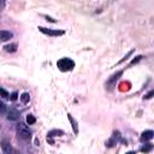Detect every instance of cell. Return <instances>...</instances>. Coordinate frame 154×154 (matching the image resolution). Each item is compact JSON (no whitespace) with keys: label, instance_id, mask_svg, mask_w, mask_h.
I'll use <instances>...</instances> for the list:
<instances>
[{"label":"cell","instance_id":"cell-1","mask_svg":"<svg viewBox=\"0 0 154 154\" xmlns=\"http://www.w3.org/2000/svg\"><path fill=\"white\" fill-rule=\"evenodd\" d=\"M57 66L60 71L66 72V71H71L75 68V61L71 60L70 58H61L57 61Z\"/></svg>","mask_w":154,"mask_h":154},{"label":"cell","instance_id":"cell-2","mask_svg":"<svg viewBox=\"0 0 154 154\" xmlns=\"http://www.w3.org/2000/svg\"><path fill=\"white\" fill-rule=\"evenodd\" d=\"M16 130H17V134L20 139H23V140L32 139V131L29 130V128L24 124V123H18L17 127H16Z\"/></svg>","mask_w":154,"mask_h":154},{"label":"cell","instance_id":"cell-3","mask_svg":"<svg viewBox=\"0 0 154 154\" xmlns=\"http://www.w3.org/2000/svg\"><path fill=\"white\" fill-rule=\"evenodd\" d=\"M123 75V71L120 70V71H117L116 74H113L108 79H107V82H106V89L107 90H112L115 87H116V83H117V81L120 78V76Z\"/></svg>","mask_w":154,"mask_h":154},{"label":"cell","instance_id":"cell-4","mask_svg":"<svg viewBox=\"0 0 154 154\" xmlns=\"http://www.w3.org/2000/svg\"><path fill=\"white\" fill-rule=\"evenodd\" d=\"M39 30L41 33H44L46 35L49 36H60V35H64V30H57V29H47L44 27H39Z\"/></svg>","mask_w":154,"mask_h":154},{"label":"cell","instance_id":"cell-5","mask_svg":"<svg viewBox=\"0 0 154 154\" xmlns=\"http://www.w3.org/2000/svg\"><path fill=\"white\" fill-rule=\"evenodd\" d=\"M1 147H3V152H4V154H18L17 153V150L10 145L8 142H3L1 143Z\"/></svg>","mask_w":154,"mask_h":154},{"label":"cell","instance_id":"cell-6","mask_svg":"<svg viewBox=\"0 0 154 154\" xmlns=\"http://www.w3.org/2000/svg\"><path fill=\"white\" fill-rule=\"evenodd\" d=\"M19 112L15 108H10L8 112H7V119L8 120H11V122H16L19 119Z\"/></svg>","mask_w":154,"mask_h":154},{"label":"cell","instance_id":"cell-7","mask_svg":"<svg viewBox=\"0 0 154 154\" xmlns=\"http://www.w3.org/2000/svg\"><path fill=\"white\" fill-rule=\"evenodd\" d=\"M153 136H154V132H153L152 130H146V131H143L142 134H141V137H140V139H141L142 142H146V141L152 140Z\"/></svg>","mask_w":154,"mask_h":154},{"label":"cell","instance_id":"cell-8","mask_svg":"<svg viewBox=\"0 0 154 154\" xmlns=\"http://www.w3.org/2000/svg\"><path fill=\"white\" fill-rule=\"evenodd\" d=\"M13 36V34L11 32H7V30H0V41L4 42V41H7Z\"/></svg>","mask_w":154,"mask_h":154},{"label":"cell","instance_id":"cell-9","mask_svg":"<svg viewBox=\"0 0 154 154\" xmlns=\"http://www.w3.org/2000/svg\"><path fill=\"white\" fill-rule=\"evenodd\" d=\"M68 118H69V120L71 123V127H72V129H74V132H75V134H78V124H77V122L74 119V117L71 116L70 113H68Z\"/></svg>","mask_w":154,"mask_h":154},{"label":"cell","instance_id":"cell-10","mask_svg":"<svg viewBox=\"0 0 154 154\" xmlns=\"http://www.w3.org/2000/svg\"><path fill=\"white\" fill-rule=\"evenodd\" d=\"M63 135H64V131H63V130H57V129H54V130H51V131H48L47 137L53 139L54 136H63Z\"/></svg>","mask_w":154,"mask_h":154},{"label":"cell","instance_id":"cell-11","mask_svg":"<svg viewBox=\"0 0 154 154\" xmlns=\"http://www.w3.org/2000/svg\"><path fill=\"white\" fill-rule=\"evenodd\" d=\"M4 49L8 53H15L17 51V45L16 44H10V45H6L4 46Z\"/></svg>","mask_w":154,"mask_h":154},{"label":"cell","instance_id":"cell-12","mask_svg":"<svg viewBox=\"0 0 154 154\" xmlns=\"http://www.w3.org/2000/svg\"><path fill=\"white\" fill-rule=\"evenodd\" d=\"M153 149V145H152V143H146V145H143L141 148H140V150L142 152V153H149L150 150Z\"/></svg>","mask_w":154,"mask_h":154},{"label":"cell","instance_id":"cell-13","mask_svg":"<svg viewBox=\"0 0 154 154\" xmlns=\"http://www.w3.org/2000/svg\"><path fill=\"white\" fill-rule=\"evenodd\" d=\"M29 100H30L29 93H23L22 95H20V101H22L23 104H27V102H29Z\"/></svg>","mask_w":154,"mask_h":154},{"label":"cell","instance_id":"cell-14","mask_svg":"<svg viewBox=\"0 0 154 154\" xmlns=\"http://www.w3.org/2000/svg\"><path fill=\"white\" fill-rule=\"evenodd\" d=\"M116 143H117V141H116L113 137H111L110 140H107V141H106V143H105V145H106V147L111 148V147H115V145H116Z\"/></svg>","mask_w":154,"mask_h":154},{"label":"cell","instance_id":"cell-15","mask_svg":"<svg viewBox=\"0 0 154 154\" xmlns=\"http://www.w3.org/2000/svg\"><path fill=\"white\" fill-rule=\"evenodd\" d=\"M35 122H36V118H35L33 115H28V116H27V123H28L29 125L35 124Z\"/></svg>","mask_w":154,"mask_h":154},{"label":"cell","instance_id":"cell-16","mask_svg":"<svg viewBox=\"0 0 154 154\" xmlns=\"http://www.w3.org/2000/svg\"><path fill=\"white\" fill-rule=\"evenodd\" d=\"M112 137H113L116 141H120V142H122V140H123V139H122V135H120V132H119L118 130H115V131H113V136H112Z\"/></svg>","mask_w":154,"mask_h":154},{"label":"cell","instance_id":"cell-17","mask_svg":"<svg viewBox=\"0 0 154 154\" xmlns=\"http://www.w3.org/2000/svg\"><path fill=\"white\" fill-rule=\"evenodd\" d=\"M0 96H1L3 99H7L10 95L7 93V90H5L4 88H0Z\"/></svg>","mask_w":154,"mask_h":154},{"label":"cell","instance_id":"cell-18","mask_svg":"<svg viewBox=\"0 0 154 154\" xmlns=\"http://www.w3.org/2000/svg\"><path fill=\"white\" fill-rule=\"evenodd\" d=\"M142 58H143L142 56H137V57H135L134 59H132V60L130 61V66H132V65H135V64H137V63H139V61H140V60H141Z\"/></svg>","mask_w":154,"mask_h":154},{"label":"cell","instance_id":"cell-19","mask_svg":"<svg viewBox=\"0 0 154 154\" xmlns=\"http://www.w3.org/2000/svg\"><path fill=\"white\" fill-rule=\"evenodd\" d=\"M134 51H135V49H131V51H130V52H129V53H128V54H127V56H125L124 58H123V59H120V60L118 61V64H122V63H123V61H125V60H127V59H128V58H129V57H130V56H131L132 53H134Z\"/></svg>","mask_w":154,"mask_h":154},{"label":"cell","instance_id":"cell-20","mask_svg":"<svg viewBox=\"0 0 154 154\" xmlns=\"http://www.w3.org/2000/svg\"><path fill=\"white\" fill-rule=\"evenodd\" d=\"M5 112H6V106L4 102L0 100V113H5Z\"/></svg>","mask_w":154,"mask_h":154},{"label":"cell","instance_id":"cell-21","mask_svg":"<svg viewBox=\"0 0 154 154\" xmlns=\"http://www.w3.org/2000/svg\"><path fill=\"white\" fill-rule=\"evenodd\" d=\"M17 98H18V94L16 93V91H13V93L10 95V100H12V101H15V100H17Z\"/></svg>","mask_w":154,"mask_h":154},{"label":"cell","instance_id":"cell-22","mask_svg":"<svg viewBox=\"0 0 154 154\" xmlns=\"http://www.w3.org/2000/svg\"><path fill=\"white\" fill-rule=\"evenodd\" d=\"M153 95H154V90H150L148 94H146V95H145V99H146V100H148V99H152V96H153Z\"/></svg>","mask_w":154,"mask_h":154},{"label":"cell","instance_id":"cell-23","mask_svg":"<svg viewBox=\"0 0 154 154\" xmlns=\"http://www.w3.org/2000/svg\"><path fill=\"white\" fill-rule=\"evenodd\" d=\"M47 141H48V143H51V145H54V140H53V139L47 137Z\"/></svg>","mask_w":154,"mask_h":154},{"label":"cell","instance_id":"cell-24","mask_svg":"<svg viewBox=\"0 0 154 154\" xmlns=\"http://www.w3.org/2000/svg\"><path fill=\"white\" fill-rule=\"evenodd\" d=\"M46 18L49 20V22H52V23H56V19H53V18H51V17H48V16H46Z\"/></svg>","mask_w":154,"mask_h":154},{"label":"cell","instance_id":"cell-25","mask_svg":"<svg viewBox=\"0 0 154 154\" xmlns=\"http://www.w3.org/2000/svg\"><path fill=\"white\" fill-rule=\"evenodd\" d=\"M127 154H136V153H135V152H132V150H131V152H128Z\"/></svg>","mask_w":154,"mask_h":154}]
</instances>
